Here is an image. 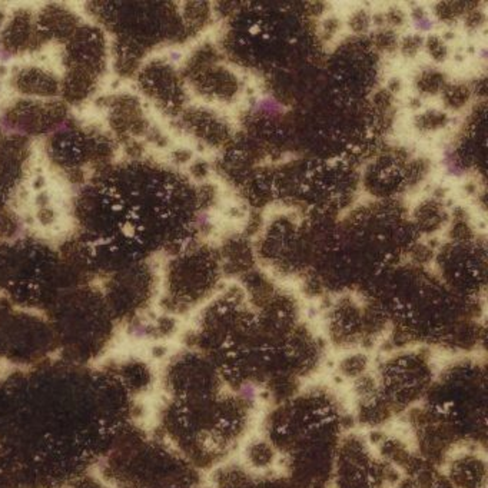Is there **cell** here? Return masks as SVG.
I'll return each mask as SVG.
<instances>
[{
  "mask_svg": "<svg viewBox=\"0 0 488 488\" xmlns=\"http://www.w3.org/2000/svg\"><path fill=\"white\" fill-rule=\"evenodd\" d=\"M239 394H241V396L244 398L245 401L252 403V401H255V398H256V387H255L253 384H251V382H246V384H244V385L241 387Z\"/></svg>",
  "mask_w": 488,
  "mask_h": 488,
  "instance_id": "6da1fadb",
  "label": "cell"
}]
</instances>
